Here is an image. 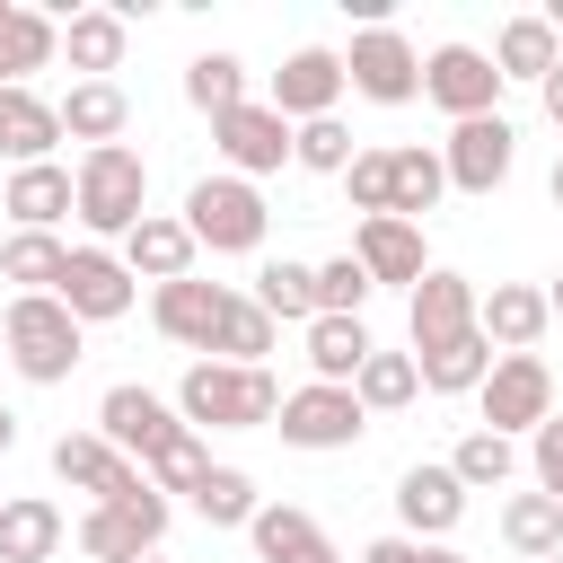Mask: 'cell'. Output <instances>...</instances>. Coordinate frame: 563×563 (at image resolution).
<instances>
[{
  "label": "cell",
  "instance_id": "obj_22",
  "mask_svg": "<svg viewBox=\"0 0 563 563\" xmlns=\"http://www.w3.org/2000/svg\"><path fill=\"white\" fill-rule=\"evenodd\" d=\"M132 132V97L114 79H70L62 97V141H88V150H114Z\"/></svg>",
  "mask_w": 563,
  "mask_h": 563
},
{
  "label": "cell",
  "instance_id": "obj_21",
  "mask_svg": "<svg viewBox=\"0 0 563 563\" xmlns=\"http://www.w3.org/2000/svg\"><path fill=\"white\" fill-rule=\"evenodd\" d=\"M352 255H361V273H369V282H396V290H413V282L431 273L422 229H413V220H396V211H387V220H361V229H352Z\"/></svg>",
  "mask_w": 563,
  "mask_h": 563
},
{
  "label": "cell",
  "instance_id": "obj_34",
  "mask_svg": "<svg viewBox=\"0 0 563 563\" xmlns=\"http://www.w3.org/2000/svg\"><path fill=\"white\" fill-rule=\"evenodd\" d=\"M554 62H563V44H554L545 18H510V26L493 35V70H501V79H537V88H545Z\"/></svg>",
  "mask_w": 563,
  "mask_h": 563
},
{
  "label": "cell",
  "instance_id": "obj_44",
  "mask_svg": "<svg viewBox=\"0 0 563 563\" xmlns=\"http://www.w3.org/2000/svg\"><path fill=\"white\" fill-rule=\"evenodd\" d=\"M343 194H352L361 220H387V211H396V167H387V150H361V158L343 167Z\"/></svg>",
  "mask_w": 563,
  "mask_h": 563
},
{
  "label": "cell",
  "instance_id": "obj_55",
  "mask_svg": "<svg viewBox=\"0 0 563 563\" xmlns=\"http://www.w3.org/2000/svg\"><path fill=\"white\" fill-rule=\"evenodd\" d=\"M545 563H563V554H545Z\"/></svg>",
  "mask_w": 563,
  "mask_h": 563
},
{
  "label": "cell",
  "instance_id": "obj_51",
  "mask_svg": "<svg viewBox=\"0 0 563 563\" xmlns=\"http://www.w3.org/2000/svg\"><path fill=\"white\" fill-rule=\"evenodd\" d=\"M545 194H554V211H563V158H554V176H545Z\"/></svg>",
  "mask_w": 563,
  "mask_h": 563
},
{
  "label": "cell",
  "instance_id": "obj_47",
  "mask_svg": "<svg viewBox=\"0 0 563 563\" xmlns=\"http://www.w3.org/2000/svg\"><path fill=\"white\" fill-rule=\"evenodd\" d=\"M537 106H545V123H554V132H563V62H554V79H545V88H537Z\"/></svg>",
  "mask_w": 563,
  "mask_h": 563
},
{
  "label": "cell",
  "instance_id": "obj_33",
  "mask_svg": "<svg viewBox=\"0 0 563 563\" xmlns=\"http://www.w3.org/2000/svg\"><path fill=\"white\" fill-rule=\"evenodd\" d=\"M501 545L528 554V563L563 554V501H554V493H510V501H501Z\"/></svg>",
  "mask_w": 563,
  "mask_h": 563
},
{
  "label": "cell",
  "instance_id": "obj_40",
  "mask_svg": "<svg viewBox=\"0 0 563 563\" xmlns=\"http://www.w3.org/2000/svg\"><path fill=\"white\" fill-rule=\"evenodd\" d=\"M510 466H519V449H510L501 431H484V422H475V431L449 449V475H457L466 493H493V484H510Z\"/></svg>",
  "mask_w": 563,
  "mask_h": 563
},
{
  "label": "cell",
  "instance_id": "obj_12",
  "mask_svg": "<svg viewBox=\"0 0 563 563\" xmlns=\"http://www.w3.org/2000/svg\"><path fill=\"white\" fill-rule=\"evenodd\" d=\"M510 158H519V132H510V114L449 123V141H440V167H449V185H457V194H493V185L510 176Z\"/></svg>",
  "mask_w": 563,
  "mask_h": 563
},
{
  "label": "cell",
  "instance_id": "obj_17",
  "mask_svg": "<svg viewBox=\"0 0 563 563\" xmlns=\"http://www.w3.org/2000/svg\"><path fill=\"white\" fill-rule=\"evenodd\" d=\"M396 519H405V537H422V545H449V528L466 519V484L449 475V457L431 466H405L396 475Z\"/></svg>",
  "mask_w": 563,
  "mask_h": 563
},
{
  "label": "cell",
  "instance_id": "obj_42",
  "mask_svg": "<svg viewBox=\"0 0 563 563\" xmlns=\"http://www.w3.org/2000/svg\"><path fill=\"white\" fill-rule=\"evenodd\" d=\"M141 475H150V493H185V501H194V493H202V475H211V449H202V431L167 440V449H158Z\"/></svg>",
  "mask_w": 563,
  "mask_h": 563
},
{
  "label": "cell",
  "instance_id": "obj_1",
  "mask_svg": "<svg viewBox=\"0 0 563 563\" xmlns=\"http://www.w3.org/2000/svg\"><path fill=\"white\" fill-rule=\"evenodd\" d=\"M176 413H185V431H273L282 387H273V369L194 361V369L176 378Z\"/></svg>",
  "mask_w": 563,
  "mask_h": 563
},
{
  "label": "cell",
  "instance_id": "obj_32",
  "mask_svg": "<svg viewBox=\"0 0 563 563\" xmlns=\"http://www.w3.org/2000/svg\"><path fill=\"white\" fill-rule=\"evenodd\" d=\"M413 361H422V387H431V396H475L501 352H493L484 325H475V334H457V343H440V352H413Z\"/></svg>",
  "mask_w": 563,
  "mask_h": 563
},
{
  "label": "cell",
  "instance_id": "obj_29",
  "mask_svg": "<svg viewBox=\"0 0 563 563\" xmlns=\"http://www.w3.org/2000/svg\"><path fill=\"white\" fill-rule=\"evenodd\" d=\"M246 545H255V563H317V554H334L325 528L308 510H290V501H264L255 528H246Z\"/></svg>",
  "mask_w": 563,
  "mask_h": 563
},
{
  "label": "cell",
  "instance_id": "obj_48",
  "mask_svg": "<svg viewBox=\"0 0 563 563\" xmlns=\"http://www.w3.org/2000/svg\"><path fill=\"white\" fill-rule=\"evenodd\" d=\"M9 449H18V413L0 405V457H9Z\"/></svg>",
  "mask_w": 563,
  "mask_h": 563
},
{
  "label": "cell",
  "instance_id": "obj_23",
  "mask_svg": "<svg viewBox=\"0 0 563 563\" xmlns=\"http://www.w3.org/2000/svg\"><path fill=\"white\" fill-rule=\"evenodd\" d=\"M0 211L18 220V229H62L70 211H79V185H70V167H9V194H0Z\"/></svg>",
  "mask_w": 563,
  "mask_h": 563
},
{
  "label": "cell",
  "instance_id": "obj_3",
  "mask_svg": "<svg viewBox=\"0 0 563 563\" xmlns=\"http://www.w3.org/2000/svg\"><path fill=\"white\" fill-rule=\"evenodd\" d=\"M79 317L62 308V299H9V317H0V343H9V369L26 378V387H62L70 369H79Z\"/></svg>",
  "mask_w": 563,
  "mask_h": 563
},
{
  "label": "cell",
  "instance_id": "obj_43",
  "mask_svg": "<svg viewBox=\"0 0 563 563\" xmlns=\"http://www.w3.org/2000/svg\"><path fill=\"white\" fill-rule=\"evenodd\" d=\"M369 273H361V255H325L317 264V317H361L369 308Z\"/></svg>",
  "mask_w": 563,
  "mask_h": 563
},
{
  "label": "cell",
  "instance_id": "obj_24",
  "mask_svg": "<svg viewBox=\"0 0 563 563\" xmlns=\"http://www.w3.org/2000/svg\"><path fill=\"white\" fill-rule=\"evenodd\" d=\"M62 537H70L62 501H44V493L0 501V563H53V554H62Z\"/></svg>",
  "mask_w": 563,
  "mask_h": 563
},
{
  "label": "cell",
  "instance_id": "obj_14",
  "mask_svg": "<svg viewBox=\"0 0 563 563\" xmlns=\"http://www.w3.org/2000/svg\"><path fill=\"white\" fill-rule=\"evenodd\" d=\"M343 53H325V44H299L282 70H273V114L299 132V123H317V114H334L343 106Z\"/></svg>",
  "mask_w": 563,
  "mask_h": 563
},
{
  "label": "cell",
  "instance_id": "obj_38",
  "mask_svg": "<svg viewBox=\"0 0 563 563\" xmlns=\"http://www.w3.org/2000/svg\"><path fill=\"white\" fill-rule=\"evenodd\" d=\"M185 97L220 123L229 106H246V62H238V53H194V62H185Z\"/></svg>",
  "mask_w": 563,
  "mask_h": 563
},
{
  "label": "cell",
  "instance_id": "obj_18",
  "mask_svg": "<svg viewBox=\"0 0 563 563\" xmlns=\"http://www.w3.org/2000/svg\"><path fill=\"white\" fill-rule=\"evenodd\" d=\"M229 299H238V290H220V282H167V290H150V325H158L167 343H185V352H202V361H211Z\"/></svg>",
  "mask_w": 563,
  "mask_h": 563
},
{
  "label": "cell",
  "instance_id": "obj_27",
  "mask_svg": "<svg viewBox=\"0 0 563 563\" xmlns=\"http://www.w3.org/2000/svg\"><path fill=\"white\" fill-rule=\"evenodd\" d=\"M123 44H132V18H123V9H70V18H62V53H70V70H88V79L123 70Z\"/></svg>",
  "mask_w": 563,
  "mask_h": 563
},
{
  "label": "cell",
  "instance_id": "obj_31",
  "mask_svg": "<svg viewBox=\"0 0 563 563\" xmlns=\"http://www.w3.org/2000/svg\"><path fill=\"white\" fill-rule=\"evenodd\" d=\"M273 325H308L317 317V264H290V255H273V264H255V290H246Z\"/></svg>",
  "mask_w": 563,
  "mask_h": 563
},
{
  "label": "cell",
  "instance_id": "obj_19",
  "mask_svg": "<svg viewBox=\"0 0 563 563\" xmlns=\"http://www.w3.org/2000/svg\"><path fill=\"white\" fill-rule=\"evenodd\" d=\"M194 229H185V211H150L132 238H123V264H132V282H194Z\"/></svg>",
  "mask_w": 563,
  "mask_h": 563
},
{
  "label": "cell",
  "instance_id": "obj_20",
  "mask_svg": "<svg viewBox=\"0 0 563 563\" xmlns=\"http://www.w3.org/2000/svg\"><path fill=\"white\" fill-rule=\"evenodd\" d=\"M475 325H484V343H493V352H537V343H545V325H554V308H545V290H537V282H493V290H484V308H475Z\"/></svg>",
  "mask_w": 563,
  "mask_h": 563
},
{
  "label": "cell",
  "instance_id": "obj_8",
  "mask_svg": "<svg viewBox=\"0 0 563 563\" xmlns=\"http://www.w3.org/2000/svg\"><path fill=\"white\" fill-rule=\"evenodd\" d=\"M475 405H484V431L519 440V431H537V422L554 413V369H545L537 352H501L493 378L475 387Z\"/></svg>",
  "mask_w": 563,
  "mask_h": 563
},
{
  "label": "cell",
  "instance_id": "obj_2",
  "mask_svg": "<svg viewBox=\"0 0 563 563\" xmlns=\"http://www.w3.org/2000/svg\"><path fill=\"white\" fill-rule=\"evenodd\" d=\"M70 185H79V229H97V238H132V229L150 220V158H141L132 141L79 150Z\"/></svg>",
  "mask_w": 563,
  "mask_h": 563
},
{
  "label": "cell",
  "instance_id": "obj_11",
  "mask_svg": "<svg viewBox=\"0 0 563 563\" xmlns=\"http://www.w3.org/2000/svg\"><path fill=\"white\" fill-rule=\"evenodd\" d=\"M290 141H299V132L273 114V97H246V106H229V114L211 123V150H220L229 176H246V185H255V176H282V167H290Z\"/></svg>",
  "mask_w": 563,
  "mask_h": 563
},
{
  "label": "cell",
  "instance_id": "obj_7",
  "mask_svg": "<svg viewBox=\"0 0 563 563\" xmlns=\"http://www.w3.org/2000/svg\"><path fill=\"white\" fill-rule=\"evenodd\" d=\"M422 97L449 123H475V114H501V70L484 44H440V53H422Z\"/></svg>",
  "mask_w": 563,
  "mask_h": 563
},
{
  "label": "cell",
  "instance_id": "obj_26",
  "mask_svg": "<svg viewBox=\"0 0 563 563\" xmlns=\"http://www.w3.org/2000/svg\"><path fill=\"white\" fill-rule=\"evenodd\" d=\"M53 53H62V26L44 9L0 0V88H26L35 70H53Z\"/></svg>",
  "mask_w": 563,
  "mask_h": 563
},
{
  "label": "cell",
  "instance_id": "obj_41",
  "mask_svg": "<svg viewBox=\"0 0 563 563\" xmlns=\"http://www.w3.org/2000/svg\"><path fill=\"white\" fill-rule=\"evenodd\" d=\"M361 150H352V132H343V114H317V123H299V141H290V167H308V176H343Z\"/></svg>",
  "mask_w": 563,
  "mask_h": 563
},
{
  "label": "cell",
  "instance_id": "obj_35",
  "mask_svg": "<svg viewBox=\"0 0 563 563\" xmlns=\"http://www.w3.org/2000/svg\"><path fill=\"white\" fill-rule=\"evenodd\" d=\"M352 396H361V413H405L422 396V361L413 352H369L361 378H352Z\"/></svg>",
  "mask_w": 563,
  "mask_h": 563
},
{
  "label": "cell",
  "instance_id": "obj_5",
  "mask_svg": "<svg viewBox=\"0 0 563 563\" xmlns=\"http://www.w3.org/2000/svg\"><path fill=\"white\" fill-rule=\"evenodd\" d=\"M273 431H282L290 449L325 457V449H352V440L369 431V413H361V396H352V387H325V378H308V387H290V396H282Z\"/></svg>",
  "mask_w": 563,
  "mask_h": 563
},
{
  "label": "cell",
  "instance_id": "obj_50",
  "mask_svg": "<svg viewBox=\"0 0 563 563\" xmlns=\"http://www.w3.org/2000/svg\"><path fill=\"white\" fill-rule=\"evenodd\" d=\"M545 308H554V325H563V273H554V282H545Z\"/></svg>",
  "mask_w": 563,
  "mask_h": 563
},
{
  "label": "cell",
  "instance_id": "obj_4",
  "mask_svg": "<svg viewBox=\"0 0 563 563\" xmlns=\"http://www.w3.org/2000/svg\"><path fill=\"white\" fill-rule=\"evenodd\" d=\"M185 229H194V246H211V255H255L264 229H273V211H264V194H255L246 176H194V185H185Z\"/></svg>",
  "mask_w": 563,
  "mask_h": 563
},
{
  "label": "cell",
  "instance_id": "obj_6",
  "mask_svg": "<svg viewBox=\"0 0 563 563\" xmlns=\"http://www.w3.org/2000/svg\"><path fill=\"white\" fill-rule=\"evenodd\" d=\"M158 537H167V493H123V501H97L88 519H79V554L88 563H141V554H158Z\"/></svg>",
  "mask_w": 563,
  "mask_h": 563
},
{
  "label": "cell",
  "instance_id": "obj_13",
  "mask_svg": "<svg viewBox=\"0 0 563 563\" xmlns=\"http://www.w3.org/2000/svg\"><path fill=\"white\" fill-rule=\"evenodd\" d=\"M53 475H62L70 493H88V510H97V501H123V493L150 484L106 431H62V440H53Z\"/></svg>",
  "mask_w": 563,
  "mask_h": 563
},
{
  "label": "cell",
  "instance_id": "obj_25",
  "mask_svg": "<svg viewBox=\"0 0 563 563\" xmlns=\"http://www.w3.org/2000/svg\"><path fill=\"white\" fill-rule=\"evenodd\" d=\"M53 141H62V106H53V97H35V88H0V158L44 167V158H53Z\"/></svg>",
  "mask_w": 563,
  "mask_h": 563
},
{
  "label": "cell",
  "instance_id": "obj_9",
  "mask_svg": "<svg viewBox=\"0 0 563 563\" xmlns=\"http://www.w3.org/2000/svg\"><path fill=\"white\" fill-rule=\"evenodd\" d=\"M97 431L132 457V466H150L167 440H185V413L158 396V387H141V378H123V387H106L97 396Z\"/></svg>",
  "mask_w": 563,
  "mask_h": 563
},
{
  "label": "cell",
  "instance_id": "obj_53",
  "mask_svg": "<svg viewBox=\"0 0 563 563\" xmlns=\"http://www.w3.org/2000/svg\"><path fill=\"white\" fill-rule=\"evenodd\" d=\"M317 563H343V554H317Z\"/></svg>",
  "mask_w": 563,
  "mask_h": 563
},
{
  "label": "cell",
  "instance_id": "obj_37",
  "mask_svg": "<svg viewBox=\"0 0 563 563\" xmlns=\"http://www.w3.org/2000/svg\"><path fill=\"white\" fill-rule=\"evenodd\" d=\"M255 510H264V501H255V475H246V466H211L202 493H194V519H202V528H255Z\"/></svg>",
  "mask_w": 563,
  "mask_h": 563
},
{
  "label": "cell",
  "instance_id": "obj_39",
  "mask_svg": "<svg viewBox=\"0 0 563 563\" xmlns=\"http://www.w3.org/2000/svg\"><path fill=\"white\" fill-rule=\"evenodd\" d=\"M273 334H282V325H273V317H264V308H255V299L238 290V299H229V317H220V343H211V361H238V369H264V352H273Z\"/></svg>",
  "mask_w": 563,
  "mask_h": 563
},
{
  "label": "cell",
  "instance_id": "obj_16",
  "mask_svg": "<svg viewBox=\"0 0 563 563\" xmlns=\"http://www.w3.org/2000/svg\"><path fill=\"white\" fill-rule=\"evenodd\" d=\"M475 308H484V290H475L466 273L431 264V273L413 282V308H405V325H413V352H440V343L475 334Z\"/></svg>",
  "mask_w": 563,
  "mask_h": 563
},
{
  "label": "cell",
  "instance_id": "obj_28",
  "mask_svg": "<svg viewBox=\"0 0 563 563\" xmlns=\"http://www.w3.org/2000/svg\"><path fill=\"white\" fill-rule=\"evenodd\" d=\"M62 273H70V246H62L53 229H18V238L0 246V282H18V299H53Z\"/></svg>",
  "mask_w": 563,
  "mask_h": 563
},
{
  "label": "cell",
  "instance_id": "obj_36",
  "mask_svg": "<svg viewBox=\"0 0 563 563\" xmlns=\"http://www.w3.org/2000/svg\"><path fill=\"white\" fill-rule=\"evenodd\" d=\"M387 167H396V220H413V229H422V211L449 194V167H440V150L405 141V150H387Z\"/></svg>",
  "mask_w": 563,
  "mask_h": 563
},
{
  "label": "cell",
  "instance_id": "obj_10",
  "mask_svg": "<svg viewBox=\"0 0 563 563\" xmlns=\"http://www.w3.org/2000/svg\"><path fill=\"white\" fill-rule=\"evenodd\" d=\"M343 79H352V97H369V106H413V97H422V53H413L396 26H361L352 53H343Z\"/></svg>",
  "mask_w": 563,
  "mask_h": 563
},
{
  "label": "cell",
  "instance_id": "obj_30",
  "mask_svg": "<svg viewBox=\"0 0 563 563\" xmlns=\"http://www.w3.org/2000/svg\"><path fill=\"white\" fill-rule=\"evenodd\" d=\"M369 352H378V343H369L361 317H308V369H317L325 387H352Z\"/></svg>",
  "mask_w": 563,
  "mask_h": 563
},
{
  "label": "cell",
  "instance_id": "obj_45",
  "mask_svg": "<svg viewBox=\"0 0 563 563\" xmlns=\"http://www.w3.org/2000/svg\"><path fill=\"white\" fill-rule=\"evenodd\" d=\"M528 475H537V493L563 501V413H545V422L528 431Z\"/></svg>",
  "mask_w": 563,
  "mask_h": 563
},
{
  "label": "cell",
  "instance_id": "obj_49",
  "mask_svg": "<svg viewBox=\"0 0 563 563\" xmlns=\"http://www.w3.org/2000/svg\"><path fill=\"white\" fill-rule=\"evenodd\" d=\"M422 563H475V554H457V545H422Z\"/></svg>",
  "mask_w": 563,
  "mask_h": 563
},
{
  "label": "cell",
  "instance_id": "obj_15",
  "mask_svg": "<svg viewBox=\"0 0 563 563\" xmlns=\"http://www.w3.org/2000/svg\"><path fill=\"white\" fill-rule=\"evenodd\" d=\"M79 325H114L123 308H132V264L114 255V246H70V273H62V290H53Z\"/></svg>",
  "mask_w": 563,
  "mask_h": 563
},
{
  "label": "cell",
  "instance_id": "obj_46",
  "mask_svg": "<svg viewBox=\"0 0 563 563\" xmlns=\"http://www.w3.org/2000/svg\"><path fill=\"white\" fill-rule=\"evenodd\" d=\"M361 563H422V537H369Z\"/></svg>",
  "mask_w": 563,
  "mask_h": 563
},
{
  "label": "cell",
  "instance_id": "obj_54",
  "mask_svg": "<svg viewBox=\"0 0 563 563\" xmlns=\"http://www.w3.org/2000/svg\"><path fill=\"white\" fill-rule=\"evenodd\" d=\"M141 563H167V554H141Z\"/></svg>",
  "mask_w": 563,
  "mask_h": 563
},
{
  "label": "cell",
  "instance_id": "obj_52",
  "mask_svg": "<svg viewBox=\"0 0 563 563\" xmlns=\"http://www.w3.org/2000/svg\"><path fill=\"white\" fill-rule=\"evenodd\" d=\"M545 26H563V0H554V9H545Z\"/></svg>",
  "mask_w": 563,
  "mask_h": 563
}]
</instances>
